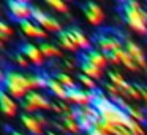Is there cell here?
<instances>
[{
  "label": "cell",
  "instance_id": "obj_19",
  "mask_svg": "<svg viewBox=\"0 0 147 135\" xmlns=\"http://www.w3.org/2000/svg\"><path fill=\"white\" fill-rule=\"evenodd\" d=\"M38 48H40V51L43 52V56H45V57H59V56L62 54L60 49H59L57 46L51 45V43H46V42L40 43Z\"/></svg>",
  "mask_w": 147,
  "mask_h": 135
},
{
  "label": "cell",
  "instance_id": "obj_6",
  "mask_svg": "<svg viewBox=\"0 0 147 135\" xmlns=\"http://www.w3.org/2000/svg\"><path fill=\"white\" fill-rule=\"evenodd\" d=\"M123 48H125V51H127L128 54H130L131 57L134 59V62L138 64V67H141V68H147L146 54H144V51L141 49V46H139V45H136V43H134L133 40L127 38V40H123Z\"/></svg>",
  "mask_w": 147,
  "mask_h": 135
},
{
  "label": "cell",
  "instance_id": "obj_13",
  "mask_svg": "<svg viewBox=\"0 0 147 135\" xmlns=\"http://www.w3.org/2000/svg\"><path fill=\"white\" fill-rule=\"evenodd\" d=\"M19 24H21V30H22L27 37H32V38H46L45 29H41V27L36 22H33V21L29 19V21H22V22H19Z\"/></svg>",
  "mask_w": 147,
  "mask_h": 135
},
{
  "label": "cell",
  "instance_id": "obj_18",
  "mask_svg": "<svg viewBox=\"0 0 147 135\" xmlns=\"http://www.w3.org/2000/svg\"><path fill=\"white\" fill-rule=\"evenodd\" d=\"M115 54H117L119 57H120V62L128 68V70H131V72L138 70V64L134 62V59L131 57V56L128 54L127 51H125V48H123V49H119V51H115Z\"/></svg>",
  "mask_w": 147,
  "mask_h": 135
},
{
  "label": "cell",
  "instance_id": "obj_7",
  "mask_svg": "<svg viewBox=\"0 0 147 135\" xmlns=\"http://www.w3.org/2000/svg\"><path fill=\"white\" fill-rule=\"evenodd\" d=\"M19 51L22 52L33 65H36V67H41V65L45 64V56H43V52L40 51L38 46L32 45V43H22Z\"/></svg>",
  "mask_w": 147,
  "mask_h": 135
},
{
  "label": "cell",
  "instance_id": "obj_28",
  "mask_svg": "<svg viewBox=\"0 0 147 135\" xmlns=\"http://www.w3.org/2000/svg\"><path fill=\"white\" fill-rule=\"evenodd\" d=\"M48 5L52 7L54 10L60 11V13H67L68 11V7L63 3V2H60V0H48Z\"/></svg>",
  "mask_w": 147,
  "mask_h": 135
},
{
  "label": "cell",
  "instance_id": "obj_4",
  "mask_svg": "<svg viewBox=\"0 0 147 135\" xmlns=\"http://www.w3.org/2000/svg\"><path fill=\"white\" fill-rule=\"evenodd\" d=\"M7 5L11 13V18L19 21V22L29 21L33 14V7L29 2H24V0H8Z\"/></svg>",
  "mask_w": 147,
  "mask_h": 135
},
{
  "label": "cell",
  "instance_id": "obj_29",
  "mask_svg": "<svg viewBox=\"0 0 147 135\" xmlns=\"http://www.w3.org/2000/svg\"><path fill=\"white\" fill-rule=\"evenodd\" d=\"M105 89H108V92L111 94L112 97H119L120 94H123V91H122L120 87L114 86L112 83H106V84H105Z\"/></svg>",
  "mask_w": 147,
  "mask_h": 135
},
{
  "label": "cell",
  "instance_id": "obj_9",
  "mask_svg": "<svg viewBox=\"0 0 147 135\" xmlns=\"http://www.w3.org/2000/svg\"><path fill=\"white\" fill-rule=\"evenodd\" d=\"M22 102L29 103V105H32L33 108L38 111V110H46V108H51L52 103L49 102L48 99H46L45 95H41V94L35 92V91H32V92H29L26 97L22 99Z\"/></svg>",
  "mask_w": 147,
  "mask_h": 135
},
{
  "label": "cell",
  "instance_id": "obj_20",
  "mask_svg": "<svg viewBox=\"0 0 147 135\" xmlns=\"http://www.w3.org/2000/svg\"><path fill=\"white\" fill-rule=\"evenodd\" d=\"M59 43H60L62 46H63L65 49H68V51H73V52H76V45L73 43V40L70 38V35H68V32L67 30H62L60 33H59Z\"/></svg>",
  "mask_w": 147,
  "mask_h": 135
},
{
  "label": "cell",
  "instance_id": "obj_23",
  "mask_svg": "<svg viewBox=\"0 0 147 135\" xmlns=\"http://www.w3.org/2000/svg\"><path fill=\"white\" fill-rule=\"evenodd\" d=\"M108 76H109V80H111V83L114 84V86H117V87H120V89H123L125 87V84H127V81L123 80V76H122L119 72H114V70H111L108 73Z\"/></svg>",
  "mask_w": 147,
  "mask_h": 135
},
{
  "label": "cell",
  "instance_id": "obj_30",
  "mask_svg": "<svg viewBox=\"0 0 147 135\" xmlns=\"http://www.w3.org/2000/svg\"><path fill=\"white\" fill-rule=\"evenodd\" d=\"M13 33H14V30L11 29V27L8 26L7 22H0V35L10 37V35H13Z\"/></svg>",
  "mask_w": 147,
  "mask_h": 135
},
{
  "label": "cell",
  "instance_id": "obj_8",
  "mask_svg": "<svg viewBox=\"0 0 147 135\" xmlns=\"http://www.w3.org/2000/svg\"><path fill=\"white\" fill-rule=\"evenodd\" d=\"M79 57L84 59V61H87V62H90V64H93L95 67L101 68V70L109 64L108 59H106V54L101 51H98V49H89V51L79 52Z\"/></svg>",
  "mask_w": 147,
  "mask_h": 135
},
{
  "label": "cell",
  "instance_id": "obj_14",
  "mask_svg": "<svg viewBox=\"0 0 147 135\" xmlns=\"http://www.w3.org/2000/svg\"><path fill=\"white\" fill-rule=\"evenodd\" d=\"M0 105H2L3 115H7V116H14L16 115V111H18L16 102L13 100V97H11L10 94H7L5 91L0 92Z\"/></svg>",
  "mask_w": 147,
  "mask_h": 135
},
{
  "label": "cell",
  "instance_id": "obj_15",
  "mask_svg": "<svg viewBox=\"0 0 147 135\" xmlns=\"http://www.w3.org/2000/svg\"><path fill=\"white\" fill-rule=\"evenodd\" d=\"M79 68L82 70V75L92 78V80H101V76H103L101 68L95 67L93 64H90V62L84 61V59H81V57H79Z\"/></svg>",
  "mask_w": 147,
  "mask_h": 135
},
{
  "label": "cell",
  "instance_id": "obj_26",
  "mask_svg": "<svg viewBox=\"0 0 147 135\" xmlns=\"http://www.w3.org/2000/svg\"><path fill=\"white\" fill-rule=\"evenodd\" d=\"M13 61L16 62L19 67H22V68H27L29 67V59L26 57V56L22 54L21 51H18V52H14V56H13Z\"/></svg>",
  "mask_w": 147,
  "mask_h": 135
},
{
  "label": "cell",
  "instance_id": "obj_12",
  "mask_svg": "<svg viewBox=\"0 0 147 135\" xmlns=\"http://www.w3.org/2000/svg\"><path fill=\"white\" fill-rule=\"evenodd\" d=\"M67 32H68V35H70V38L73 40V43L76 45L78 49H84V51L92 49L90 48V45H92L90 38H87L79 29H76V27H70V29H67Z\"/></svg>",
  "mask_w": 147,
  "mask_h": 135
},
{
  "label": "cell",
  "instance_id": "obj_3",
  "mask_svg": "<svg viewBox=\"0 0 147 135\" xmlns=\"http://www.w3.org/2000/svg\"><path fill=\"white\" fill-rule=\"evenodd\" d=\"M119 37L120 35H117L114 30H101L93 35V43L98 49H101V52H115L123 49V42Z\"/></svg>",
  "mask_w": 147,
  "mask_h": 135
},
{
  "label": "cell",
  "instance_id": "obj_10",
  "mask_svg": "<svg viewBox=\"0 0 147 135\" xmlns=\"http://www.w3.org/2000/svg\"><path fill=\"white\" fill-rule=\"evenodd\" d=\"M84 13H86V18L89 19V22L93 24V26H100L101 21L105 19L103 10L96 3H92V2L84 5Z\"/></svg>",
  "mask_w": 147,
  "mask_h": 135
},
{
  "label": "cell",
  "instance_id": "obj_27",
  "mask_svg": "<svg viewBox=\"0 0 147 135\" xmlns=\"http://www.w3.org/2000/svg\"><path fill=\"white\" fill-rule=\"evenodd\" d=\"M78 78H79V81H81V83H82L89 91H95V89H98V87H96V84H95V81H93L92 78L86 76V75H79Z\"/></svg>",
  "mask_w": 147,
  "mask_h": 135
},
{
  "label": "cell",
  "instance_id": "obj_2",
  "mask_svg": "<svg viewBox=\"0 0 147 135\" xmlns=\"http://www.w3.org/2000/svg\"><path fill=\"white\" fill-rule=\"evenodd\" d=\"M119 11L125 19V22L133 30H136L141 35L147 33V11L139 5V2L125 0V2L119 3Z\"/></svg>",
  "mask_w": 147,
  "mask_h": 135
},
{
  "label": "cell",
  "instance_id": "obj_34",
  "mask_svg": "<svg viewBox=\"0 0 147 135\" xmlns=\"http://www.w3.org/2000/svg\"><path fill=\"white\" fill-rule=\"evenodd\" d=\"M7 132H10V135H26V134H21L18 130H11V129H8V125H7Z\"/></svg>",
  "mask_w": 147,
  "mask_h": 135
},
{
  "label": "cell",
  "instance_id": "obj_35",
  "mask_svg": "<svg viewBox=\"0 0 147 135\" xmlns=\"http://www.w3.org/2000/svg\"><path fill=\"white\" fill-rule=\"evenodd\" d=\"M65 67H67V68H70V70H71V68H74V65L71 64L70 61H65Z\"/></svg>",
  "mask_w": 147,
  "mask_h": 135
},
{
  "label": "cell",
  "instance_id": "obj_22",
  "mask_svg": "<svg viewBox=\"0 0 147 135\" xmlns=\"http://www.w3.org/2000/svg\"><path fill=\"white\" fill-rule=\"evenodd\" d=\"M127 113H128V116H130L131 119H134V121H138V122H147V116L144 115L142 111H141L139 108H136V106H131V105H128V108H127Z\"/></svg>",
  "mask_w": 147,
  "mask_h": 135
},
{
  "label": "cell",
  "instance_id": "obj_37",
  "mask_svg": "<svg viewBox=\"0 0 147 135\" xmlns=\"http://www.w3.org/2000/svg\"><path fill=\"white\" fill-rule=\"evenodd\" d=\"M70 135H73V134H70Z\"/></svg>",
  "mask_w": 147,
  "mask_h": 135
},
{
  "label": "cell",
  "instance_id": "obj_25",
  "mask_svg": "<svg viewBox=\"0 0 147 135\" xmlns=\"http://www.w3.org/2000/svg\"><path fill=\"white\" fill-rule=\"evenodd\" d=\"M60 119H62V118H60ZM62 122H63L65 129H67L70 134H73V135H78V132L81 130L78 121H71V119H62Z\"/></svg>",
  "mask_w": 147,
  "mask_h": 135
},
{
  "label": "cell",
  "instance_id": "obj_11",
  "mask_svg": "<svg viewBox=\"0 0 147 135\" xmlns=\"http://www.w3.org/2000/svg\"><path fill=\"white\" fill-rule=\"evenodd\" d=\"M67 100H70V102L74 103L76 106H89V105H92V103H90V99H89L87 91H82V89H79V87L68 89Z\"/></svg>",
  "mask_w": 147,
  "mask_h": 135
},
{
  "label": "cell",
  "instance_id": "obj_31",
  "mask_svg": "<svg viewBox=\"0 0 147 135\" xmlns=\"http://www.w3.org/2000/svg\"><path fill=\"white\" fill-rule=\"evenodd\" d=\"M105 54H106V59H108L109 64H114V65L122 64V62H120V57H119L115 52H105Z\"/></svg>",
  "mask_w": 147,
  "mask_h": 135
},
{
  "label": "cell",
  "instance_id": "obj_5",
  "mask_svg": "<svg viewBox=\"0 0 147 135\" xmlns=\"http://www.w3.org/2000/svg\"><path fill=\"white\" fill-rule=\"evenodd\" d=\"M32 19H33V22H36L41 29H45V30H49V32H59V33L62 32L60 22H59L57 19H54L52 16L46 14L43 10H40V8H36V7H33Z\"/></svg>",
  "mask_w": 147,
  "mask_h": 135
},
{
  "label": "cell",
  "instance_id": "obj_33",
  "mask_svg": "<svg viewBox=\"0 0 147 135\" xmlns=\"http://www.w3.org/2000/svg\"><path fill=\"white\" fill-rule=\"evenodd\" d=\"M35 118H36V121H38L41 125H46V124H48V121H46V118H43L41 115H35Z\"/></svg>",
  "mask_w": 147,
  "mask_h": 135
},
{
  "label": "cell",
  "instance_id": "obj_32",
  "mask_svg": "<svg viewBox=\"0 0 147 135\" xmlns=\"http://www.w3.org/2000/svg\"><path fill=\"white\" fill-rule=\"evenodd\" d=\"M136 86V89L139 91V94H141V99L144 100V102L147 103V87L146 86H139V84H134Z\"/></svg>",
  "mask_w": 147,
  "mask_h": 135
},
{
  "label": "cell",
  "instance_id": "obj_21",
  "mask_svg": "<svg viewBox=\"0 0 147 135\" xmlns=\"http://www.w3.org/2000/svg\"><path fill=\"white\" fill-rule=\"evenodd\" d=\"M55 80H57L63 87H67V89H74V87H78L76 83L73 81V78L68 73H63V72H59V73L55 75Z\"/></svg>",
  "mask_w": 147,
  "mask_h": 135
},
{
  "label": "cell",
  "instance_id": "obj_16",
  "mask_svg": "<svg viewBox=\"0 0 147 135\" xmlns=\"http://www.w3.org/2000/svg\"><path fill=\"white\" fill-rule=\"evenodd\" d=\"M21 121H22V124L29 129V132H32L33 135H43V125L36 121L35 116L22 115L21 116Z\"/></svg>",
  "mask_w": 147,
  "mask_h": 135
},
{
  "label": "cell",
  "instance_id": "obj_36",
  "mask_svg": "<svg viewBox=\"0 0 147 135\" xmlns=\"http://www.w3.org/2000/svg\"><path fill=\"white\" fill-rule=\"evenodd\" d=\"M48 135H57V134H55V132H51V130H49V132H48Z\"/></svg>",
  "mask_w": 147,
  "mask_h": 135
},
{
  "label": "cell",
  "instance_id": "obj_1",
  "mask_svg": "<svg viewBox=\"0 0 147 135\" xmlns=\"http://www.w3.org/2000/svg\"><path fill=\"white\" fill-rule=\"evenodd\" d=\"M0 81H2V87L7 94H10L13 99H24L29 92H32V84H30L29 75L21 73L18 70H3L0 75Z\"/></svg>",
  "mask_w": 147,
  "mask_h": 135
},
{
  "label": "cell",
  "instance_id": "obj_17",
  "mask_svg": "<svg viewBox=\"0 0 147 135\" xmlns=\"http://www.w3.org/2000/svg\"><path fill=\"white\" fill-rule=\"evenodd\" d=\"M48 91H51L55 97L62 100H67V94H68V89L63 87L60 83H59L55 78H49V83H48Z\"/></svg>",
  "mask_w": 147,
  "mask_h": 135
},
{
  "label": "cell",
  "instance_id": "obj_24",
  "mask_svg": "<svg viewBox=\"0 0 147 135\" xmlns=\"http://www.w3.org/2000/svg\"><path fill=\"white\" fill-rule=\"evenodd\" d=\"M125 127L130 129V132H131L133 135H146V132H144L141 122L134 121V119H131V118H130V121L127 122V125H125Z\"/></svg>",
  "mask_w": 147,
  "mask_h": 135
}]
</instances>
